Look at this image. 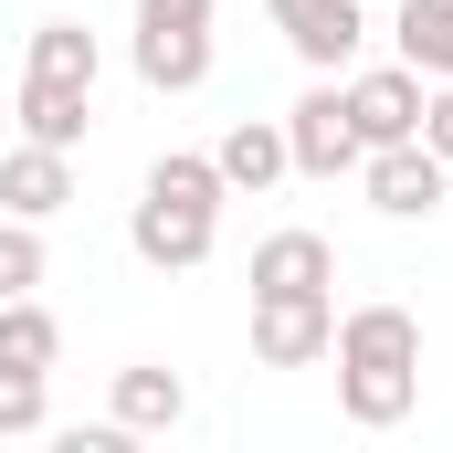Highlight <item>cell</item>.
Listing matches in <instances>:
<instances>
[{
  "mask_svg": "<svg viewBox=\"0 0 453 453\" xmlns=\"http://www.w3.org/2000/svg\"><path fill=\"white\" fill-rule=\"evenodd\" d=\"M42 274H53V253H42V222H21V211H11V222H0V296H32Z\"/></svg>",
  "mask_w": 453,
  "mask_h": 453,
  "instance_id": "cell-17",
  "label": "cell"
},
{
  "mask_svg": "<svg viewBox=\"0 0 453 453\" xmlns=\"http://www.w3.org/2000/svg\"><path fill=\"white\" fill-rule=\"evenodd\" d=\"M32 74L96 96V32H85V21H42V32H32Z\"/></svg>",
  "mask_w": 453,
  "mask_h": 453,
  "instance_id": "cell-16",
  "label": "cell"
},
{
  "mask_svg": "<svg viewBox=\"0 0 453 453\" xmlns=\"http://www.w3.org/2000/svg\"><path fill=\"white\" fill-rule=\"evenodd\" d=\"M285 158H296L306 180H338V169L369 158V148H358V127H348V96H338V85L296 96V116H285Z\"/></svg>",
  "mask_w": 453,
  "mask_h": 453,
  "instance_id": "cell-6",
  "label": "cell"
},
{
  "mask_svg": "<svg viewBox=\"0 0 453 453\" xmlns=\"http://www.w3.org/2000/svg\"><path fill=\"white\" fill-rule=\"evenodd\" d=\"M338 348V306L327 296H253V358L264 369H317Z\"/></svg>",
  "mask_w": 453,
  "mask_h": 453,
  "instance_id": "cell-4",
  "label": "cell"
},
{
  "mask_svg": "<svg viewBox=\"0 0 453 453\" xmlns=\"http://www.w3.org/2000/svg\"><path fill=\"white\" fill-rule=\"evenodd\" d=\"M211 74V0H137V85L190 96Z\"/></svg>",
  "mask_w": 453,
  "mask_h": 453,
  "instance_id": "cell-3",
  "label": "cell"
},
{
  "mask_svg": "<svg viewBox=\"0 0 453 453\" xmlns=\"http://www.w3.org/2000/svg\"><path fill=\"white\" fill-rule=\"evenodd\" d=\"M74 201V148H42V137H21L11 158H0V211H21V222H53Z\"/></svg>",
  "mask_w": 453,
  "mask_h": 453,
  "instance_id": "cell-9",
  "label": "cell"
},
{
  "mask_svg": "<svg viewBox=\"0 0 453 453\" xmlns=\"http://www.w3.org/2000/svg\"><path fill=\"white\" fill-rule=\"evenodd\" d=\"M422 148L453 169V85H443V96H422Z\"/></svg>",
  "mask_w": 453,
  "mask_h": 453,
  "instance_id": "cell-19",
  "label": "cell"
},
{
  "mask_svg": "<svg viewBox=\"0 0 453 453\" xmlns=\"http://www.w3.org/2000/svg\"><path fill=\"white\" fill-rule=\"evenodd\" d=\"M338 411L358 433H390V422H411V401H422V327H411V306H358L338 317Z\"/></svg>",
  "mask_w": 453,
  "mask_h": 453,
  "instance_id": "cell-1",
  "label": "cell"
},
{
  "mask_svg": "<svg viewBox=\"0 0 453 453\" xmlns=\"http://www.w3.org/2000/svg\"><path fill=\"white\" fill-rule=\"evenodd\" d=\"M222 169L211 158H190V148H169L158 169H148V190H137V264H158V274H190V264H211V242H222Z\"/></svg>",
  "mask_w": 453,
  "mask_h": 453,
  "instance_id": "cell-2",
  "label": "cell"
},
{
  "mask_svg": "<svg viewBox=\"0 0 453 453\" xmlns=\"http://www.w3.org/2000/svg\"><path fill=\"white\" fill-rule=\"evenodd\" d=\"M211 169H222V190H274L296 158H285V127H264V116H242L222 148H211Z\"/></svg>",
  "mask_w": 453,
  "mask_h": 453,
  "instance_id": "cell-11",
  "label": "cell"
},
{
  "mask_svg": "<svg viewBox=\"0 0 453 453\" xmlns=\"http://www.w3.org/2000/svg\"><path fill=\"white\" fill-rule=\"evenodd\" d=\"M327 285H338L327 232H274V242H253V296H327Z\"/></svg>",
  "mask_w": 453,
  "mask_h": 453,
  "instance_id": "cell-10",
  "label": "cell"
},
{
  "mask_svg": "<svg viewBox=\"0 0 453 453\" xmlns=\"http://www.w3.org/2000/svg\"><path fill=\"white\" fill-rule=\"evenodd\" d=\"M64 358V327H53V306H32V296H0V369H53Z\"/></svg>",
  "mask_w": 453,
  "mask_h": 453,
  "instance_id": "cell-14",
  "label": "cell"
},
{
  "mask_svg": "<svg viewBox=\"0 0 453 453\" xmlns=\"http://www.w3.org/2000/svg\"><path fill=\"white\" fill-rule=\"evenodd\" d=\"M348 127H358V148L422 137V74H411V64H380V74H358V85H348Z\"/></svg>",
  "mask_w": 453,
  "mask_h": 453,
  "instance_id": "cell-8",
  "label": "cell"
},
{
  "mask_svg": "<svg viewBox=\"0 0 453 453\" xmlns=\"http://www.w3.org/2000/svg\"><path fill=\"white\" fill-rule=\"evenodd\" d=\"M358 169H369V211H390V222H433V211H443V180H453L422 137H390V148H369Z\"/></svg>",
  "mask_w": 453,
  "mask_h": 453,
  "instance_id": "cell-5",
  "label": "cell"
},
{
  "mask_svg": "<svg viewBox=\"0 0 453 453\" xmlns=\"http://www.w3.org/2000/svg\"><path fill=\"white\" fill-rule=\"evenodd\" d=\"M264 11H274V32H285L317 74H338L348 53L369 42V11H358V0H264Z\"/></svg>",
  "mask_w": 453,
  "mask_h": 453,
  "instance_id": "cell-7",
  "label": "cell"
},
{
  "mask_svg": "<svg viewBox=\"0 0 453 453\" xmlns=\"http://www.w3.org/2000/svg\"><path fill=\"white\" fill-rule=\"evenodd\" d=\"M42 411H53L42 380H32V369H0V433H42Z\"/></svg>",
  "mask_w": 453,
  "mask_h": 453,
  "instance_id": "cell-18",
  "label": "cell"
},
{
  "mask_svg": "<svg viewBox=\"0 0 453 453\" xmlns=\"http://www.w3.org/2000/svg\"><path fill=\"white\" fill-rule=\"evenodd\" d=\"M180 411H190L180 369H116V422H127V433H169Z\"/></svg>",
  "mask_w": 453,
  "mask_h": 453,
  "instance_id": "cell-15",
  "label": "cell"
},
{
  "mask_svg": "<svg viewBox=\"0 0 453 453\" xmlns=\"http://www.w3.org/2000/svg\"><path fill=\"white\" fill-rule=\"evenodd\" d=\"M85 116H96L85 85H42V74H21V137H42V148H85Z\"/></svg>",
  "mask_w": 453,
  "mask_h": 453,
  "instance_id": "cell-12",
  "label": "cell"
},
{
  "mask_svg": "<svg viewBox=\"0 0 453 453\" xmlns=\"http://www.w3.org/2000/svg\"><path fill=\"white\" fill-rule=\"evenodd\" d=\"M390 42H401V64H411V74H433V85H453V0H401Z\"/></svg>",
  "mask_w": 453,
  "mask_h": 453,
  "instance_id": "cell-13",
  "label": "cell"
}]
</instances>
